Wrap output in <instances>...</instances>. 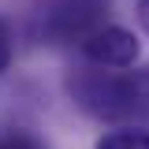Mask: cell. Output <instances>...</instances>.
<instances>
[{
	"label": "cell",
	"mask_w": 149,
	"mask_h": 149,
	"mask_svg": "<svg viewBox=\"0 0 149 149\" xmlns=\"http://www.w3.org/2000/svg\"><path fill=\"white\" fill-rule=\"evenodd\" d=\"M74 104L97 119H130V82L127 74L104 71V67H82L67 78Z\"/></svg>",
	"instance_id": "1"
},
{
	"label": "cell",
	"mask_w": 149,
	"mask_h": 149,
	"mask_svg": "<svg viewBox=\"0 0 149 149\" xmlns=\"http://www.w3.org/2000/svg\"><path fill=\"white\" fill-rule=\"evenodd\" d=\"M101 26H104V4L101 0H56L41 22L45 37H52L56 45H74V41L82 45Z\"/></svg>",
	"instance_id": "2"
},
{
	"label": "cell",
	"mask_w": 149,
	"mask_h": 149,
	"mask_svg": "<svg viewBox=\"0 0 149 149\" xmlns=\"http://www.w3.org/2000/svg\"><path fill=\"white\" fill-rule=\"evenodd\" d=\"M82 56L90 60L93 67H130L134 60H138V37L123 30V26H101V30H93L86 41H82Z\"/></svg>",
	"instance_id": "3"
},
{
	"label": "cell",
	"mask_w": 149,
	"mask_h": 149,
	"mask_svg": "<svg viewBox=\"0 0 149 149\" xmlns=\"http://www.w3.org/2000/svg\"><path fill=\"white\" fill-rule=\"evenodd\" d=\"M97 149H149V130L142 127H119V130H108Z\"/></svg>",
	"instance_id": "4"
},
{
	"label": "cell",
	"mask_w": 149,
	"mask_h": 149,
	"mask_svg": "<svg viewBox=\"0 0 149 149\" xmlns=\"http://www.w3.org/2000/svg\"><path fill=\"white\" fill-rule=\"evenodd\" d=\"M127 82H130V119L149 123V67L127 74Z\"/></svg>",
	"instance_id": "5"
},
{
	"label": "cell",
	"mask_w": 149,
	"mask_h": 149,
	"mask_svg": "<svg viewBox=\"0 0 149 149\" xmlns=\"http://www.w3.org/2000/svg\"><path fill=\"white\" fill-rule=\"evenodd\" d=\"M0 149H45V142L34 138L30 130L8 127V130H0Z\"/></svg>",
	"instance_id": "6"
},
{
	"label": "cell",
	"mask_w": 149,
	"mask_h": 149,
	"mask_svg": "<svg viewBox=\"0 0 149 149\" xmlns=\"http://www.w3.org/2000/svg\"><path fill=\"white\" fill-rule=\"evenodd\" d=\"M8 63H11V30L0 22V71H8Z\"/></svg>",
	"instance_id": "7"
},
{
	"label": "cell",
	"mask_w": 149,
	"mask_h": 149,
	"mask_svg": "<svg viewBox=\"0 0 149 149\" xmlns=\"http://www.w3.org/2000/svg\"><path fill=\"white\" fill-rule=\"evenodd\" d=\"M138 22H142V30L149 34V0H142V4H138Z\"/></svg>",
	"instance_id": "8"
}]
</instances>
